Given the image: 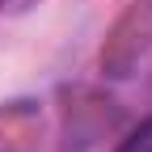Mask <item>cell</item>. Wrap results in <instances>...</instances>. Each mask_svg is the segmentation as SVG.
Segmentation results:
<instances>
[{
    "label": "cell",
    "instance_id": "obj_2",
    "mask_svg": "<svg viewBox=\"0 0 152 152\" xmlns=\"http://www.w3.org/2000/svg\"><path fill=\"white\" fill-rule=\"evenodd\" d=\"M0 4H4V0H0Z\"/></svg>",
    "mask_w": 152,
    "mask_h": 152
},
{
    "label": "cell",
    "instance_id": "obj_1",
    "mask_svg": "<svg viewBox=\"0 0 152 152\" xmlns=\"http://www.w3.org/2000/svg\"><path fill=\"white\" fill-rule=\"evenodd\" d=\"M114 152H152V118L148 123H140L135 131H131V135L114 148Z\"/></svg>",
    "mask_w": 152,
    "mask_h": 152
}]
</instances>
